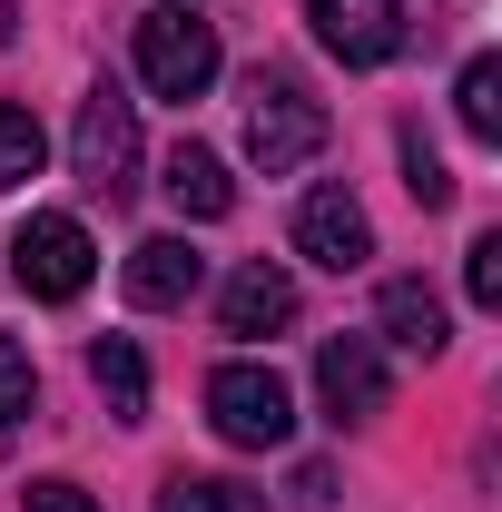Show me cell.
<instances>
[{
	"label": "cell",
	"instance_id": "obj_19",
	"mask_svg": "<svg viewBox=\"0 0 502 512\" xmlns=\"http://www.w3.org/2000/svg\"><path fill=\"white\" fill-rule=\"evenodd\" d=\"M463 296H473V306H502V237H473V256H463Z\"/></svg>",
	"mask_w": 502,
	"mask_h": 512
},
{
	"label": "cell",
	"instance_id": "obj_15",
	"mask_svg": "<svg viewBox=\"0 0 502 512\" xmlns=\"http://www.w3.org/2000/svg\"><path fill=\"white\" fill-rule=\"evenodd\" d=\"M158 512H266V493L227 483V473H168L158 483Z\"/></svg>",
	"mask_w": 502,
	"mask_h": 512
},
{
	"label": "cell",
	"instance_id": "obj_1",
	"mask_svg": "<svg viewBox=\"0 0 502 512\" xmlns=\"http://www.w3.org/2000/svg\"><path fill=\"white\" fill-rule=\"evenodd\" d=\"M315 148H325V109H315L286 69H256L247 79V158L266 178H286V168H306Z\"/></svg>",
	"mask_w": 502,
	"mask_h": 512
},
{
	"label": "cell",
	"instance_id": "obj_3",
	"mask_svg": "<svg viewBox=\"0 0 502 512\" xmlns=\"http://www.w3.org/2000/svg\"><path fill=\"white\" fill-rule=\"evenodd\" d=\"M207 424H217L227 444L266 453V444L296 434V394H286L276 365H217V375H207Z\"/></svg>",
	"mask_w": 502,
	"mask_h": 512
},
{
	"label": "cell",
	"instance_id": "obj_18",
	"mask_svg": "<svg viewBox=\"0 0 502 512\" xmlns=\"http://www.w3.org/2000/svg\"><path fill=\"white\" fill-rule=\"evenodd\" d=\"M404 188H414V207H453V178H443V158H434L424 128H404Z\"/></svg>",
	"mask_w": 502,
	"mask_h": 512
},
{
	"label": "cell",
	"instance_id": "obj_2",
	"mask_svg": "<svg viewBox=\"0 0 502 512\" xmlns=\"http://www.w3.org/2000/svg\"><path fill=\"white\" fill-rule=\"evenodd\" d=\"M69 168H79V188L128 197V178H138V99H128L119 79H99V89L79 99V128H69Z\"/></svg>",
	"mask_w": 502,
	"mask_h": 512
},
{
	"label": "cell",
	"instance_id": "obj_14",
	"mask_svg": "<svg viewBox=\"0 0 502 512\" xmlns=\"http://www.w3.org/2000/svg\"><path fill=\"white\" fill-rule=\"evenodd\" d=\"M453 119H463V138H483V148L502 138V60H463V79H453Z\"/></svg>",
	"mask_w": 502,
	"mask_h": 512
},
{
	"label": "cell",
	"instance_id": "obj_16",
	"mask_svg": "<svg viewBox=\"0 0 502 512\" xmlns=\"http://www.w3.org/2000/svg\"><path fill=\"white\" fill-rule=\"evenodd\" d=\"M40 158H50V138H40V119L0 99V188H20V178H40Z\"/></svg>",
	"mask_w": 502,
	"mask_h": 512
},
{
	"label": "cell",
	"instance_id": "obj_17",
	"mask_svg": "<svg viewBox=\"0 0 502 512\" xmlns=\"http://www.w3.org/2000/svg\"><path fill=\"white\" fill-rule=\"evenodd\" d=\"M40 404V375H30V345H10L0 335V444H10V424Z\"/></svg>",
	"mask_w": 502,
	"mask_h": 512
},
{
	"label": "cell",
	"instance_id": "obj_20",
	"mask_svg": "<svg viewBox=\"0 0 502 512\" xmlns=\"http://www.w3.org/2000/svg\"><path fill=\"white\" fill-rule=\"evenodd\" d=\"M30 512H99L79 483H30Z\"/></svg>",
	"mask_w": 502,
	"mask_h": 512
},
{
	"label": "cell",
	"instance_id": "obj_11",
	"mask_svg": "<svg viewBox=\"0 0 502 512\" xmlns=\"http://www.w3.org/2000/svg\"><path fill=\"white\" fill-rule=\"evenodd\" d=\"M375 316H384V335H394L404 355H443V345H453V316H443V296L424 276H384Z\"/></svg>",
	"mask_w": 502,
	"mask_h": 512
},
{
	"label": "cell",
	"instance_id": "obj_4",
	"mask_svg": "<svg viewBox=\"0 0 502 512\" xmlns=\"http://www.w3.org/2000/svg\"><path fill=\"white\" fill-rule=\"evenodd\" d=\"M10 276H20L40 306H69V296L99 276V247H89L79 217H30V227L10 237Z\"/></svg>",
	"mask_w": 502,
	"mask_h": 512
},
{
	"label": "cell",
	"instance_id": "obj_5",
	"mask_svg": "<svg viewBox=\"0 0 502 512\" xmlns=\"http://www.w3.org/2000/svg\"><path fill=\"white\" fill-rule=\"evenodd\" d=\"M138 79H148L158 99H197V89L217 79V30L188 20V10H148V20H138Z\"/></svg>",
	"mask_w": 502,
	"mask_h": 512
},
{
	"label": "cell",
	"instance_id": "obj_6",
	"mask_svg": "<svg viewBox=\"0 0 502 512\" xmlns=\"http://www.w3.org/2000/svg\"><path fill=\"white\" fill-rule=\"evenodd\" d=\"M384 355H375V335H325L315 345V404L335 414V424H375L384 414Z\"/></svg>",
	"mask_w": 502,
	"mask_h": 512
},
{
	"label": "cell",
	"instance_id": "obj_8",
	"mask_svg": "<svg viewBox=\"0 0 502 512\" xmlns=\"http://www.w3.org/2000/svg\"><path fill=\"white\" fill-rule=\"evenodd\" d=\"M296 256H315L325 276H355L375 256V217L345 188H306V207H296Z\"/></svg>",
	"mask_w": 502,
	"mask_h": 512
},
{
	"label": "cell",
	"instance_id": "obj_12",
	"mask_svg": "<svg viewBox=\"0 0 502 512\" xmlns=\"http://www.w3.org/2000/svg\"><path fill=\"white\" fill-rule=\"evenodd\" d=\"M168 207L197 217V227H207V217H227V207H237L227 158H217V148H197V138H178V148H168Z\"/></svg>",
	"mask_w": 502,
	"mask_h": 512
},
{
	"label": "cell",
	"instance_id": "obj_21",
	"mask_svg": "<svg viewBox=\"0 0 502 512\" xmlns=\"http://www.w3.org/2000/svg\"><path fill=\"white\" fill-rule=\"evenodd\" d=\"M0 40H10V0H0Z\"/></svg>",
	"mask_w": 502,
	"mask_h": 512
},
{
	"label": "cell",
	"instance_id": "obj_10",
	"mask_svg": "<svg viewBox=\"0 0 502 512\" xmlns=\"http://www.w3.org/2000/svg\"><path fill=\"white\" fill-rule=\"evenodd\" d=\"M197 276H207V256L188 237H148V247H128V306H188Z\"/></svg>",
	"mask_w": 502,
	"mask_h": 512
},
{
	"label": "cell",
	"instance_id": "obj_13",
	"mask_svg": "<svg viewBox=\"0 0 502 512\" xmlns=\"http://www.w3.org/2000/svg\"><path fill=\"white\" fill-rule=\"evenodd\" d=\"M89 384L109 394V414H119V424L148 414V355H138L128 335H99V345H89Z\"/></svg>",
	"mask_w": 502,
	"mask_h": 512
},
{
	"label": "cell",
	"instance_id": "obj_7",
	"mask_svg": "<svg viewBox=\"0 0 502 512\" xmlns=\"http://www.w3.org/2000/svg\"><path fill=\"white\" fill-rule=\"evenodd\" d=\"M306 20L345 69H384L404 50V0H306Z\"/></svg>",
	"mask_w": 502,
	"mask_h": 512
},
{
	"label": "cell",
	"instance_id": "obj_9",
	"mask_svg": "<svg viewBox=\"0 0 502 512\" xmlns=\"http://www.w3.org/2000/svg\"><path fill=\"white\" fill-rule=\"evenodd\" d=\"M217 325H227L237 345L286 335V325H296V276H286V266H266V256H247V266L227 276V296H217Z\"/></svg>",
	"mask_w": 502,
	"mask_h": 512
}]
</instances>
